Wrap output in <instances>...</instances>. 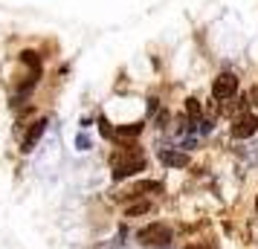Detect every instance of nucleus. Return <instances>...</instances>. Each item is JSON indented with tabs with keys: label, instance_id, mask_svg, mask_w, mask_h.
<instances>
[{
	"label": "nucleus",
	"instance_id": "nucleus-1",
	"mask_svg": "<svg viewBox=\"0 0 258 249\" xmlns=\"http://www.w3.org/2000/svg\"><path fill=\"white\" fill-rule=\"evenodd\" d=\"M140 171H145V156L137 151V145H128L119 156H113V174H110V177L116 180V183L119 180L134 177V174H140Z\"/></svg>",
	"mask_w": 258,
	"mask_h": 249
},
{
	"label": "nucleus",
	"instance_id": "nucleus-2",
	"mask_svg": "<svg viewBox=\"0 0 258 249\" xmlns=\"http://www.w3.org/2000/svg\"><path fill=\"white\" fill-rule=\"evenodd\" d=\"M142 246H168V240H171V229L165 223H148L140 229V235H137Z\"/></svg>",
	"mask_w": 258,
	"mask_h": 249
},
{
	"label": "nucleus",
	"instance_id": "nucleus-3",
	"mask_svg": "<svg viewBox=\"0 0 258 249\" xmlns=\"http://www.w3.org/2000/svg\"><path fill=\"white\" fill-rule=\"evenodd\" d=\"M235 90H238V75L235 72H221L215 81H212V96L215 99H229V96H235Z\"/></svg>",
	"mask_w": 258,
	"mask_h": 249
},
{
	"label": "nucleus",
	"instance_id": "nucleus-4",
	"mask_svg": "<svg viewBox=\"0 0 258 249\" xmlns=\"http://www.w3.org/2000/svg\"><path fill=\"white\" fill-rule=\"evenodd\" d=\"M255 131H258V116L255 113H241V116L235 119V125H232L235 139H249Z\"/></svg>",
	"mask_w": 258,
	"mask_h": 249
},
{
	"label": "nucleus",
	"instance_id": "nucleus-5",
	"mask_svg": "<svg viewBox=\"0 0 258 249\" xmlns=\"http://www.w3.org/2000/svg\"><path fill=\"white\" fill-rule=\"evenodd\" d=\"M47 125H49L47 119H35V122L29 125V131H26L24 142H21V151H24V154H29V151L38 145V139H41V136H44V131H47Z\"/></svg>",
	"mask_w": 258,
	"mask_h": 249
},
{
	"label": "nucleus",
	"instance_id": "nucleus-6",
	"mask_svg": "<svg viewBox=\"0 0 258 249\" xmlns=\"http://www.w3.org/2000/svg\"><path fill=\"white\" fill-rule=\"evenodd\" d=\"M160 162L168 168H186L188 165V154L177 151V148H163L160 151Z\"/></svg>",
	"mask_w": 258,
	"mask_h": 249
},
{
	"label": "nucleus",
	"instance_id": "nucleus-7",
	"mask_svg": "<svg viewBox=\"0 0 258 249\" xmlns=\"http://www.w3.org/2000/svg\"><path fill=\"white\" fill-rule=\"evenodd\" d=\"M142 128H145L142 122H134V125H122V128L116 131V136H119V139H134V136H140V133H142Z\"/></svg>",
	"mask_w": 258,
	"mask_h": 249
},
{
	"label": "nucleus",
	"instance_id": "nucleus-8",
	"mask_svg": "<svg viewBox=\"0 0 258 249\" xmlns=\"http://www.w3.org/2000/svg\"><path fill=\"white\" fill-rule=\"evenodd\" d=\"M21 61H24L26 67H29V70H32V75H41V61H38V55L35 52H32V49H26V52H21Z\"/></svg>",
	"mask_w": 258,
	"mask_h": 249
},
{
	"label": "nucleus",
	"instance_id": "nucleus-9",
	"mask_svg": "<svg viewBox=\"0 0 258 249\" xmlns=\"http://www.w3.org/2000/svg\"><path fill=\"white\" fill-rule=\"evenodd\" d=\"M145 212H151V203L148 200H137V203H131L128 209H125V214H128V217H140V214H145Z\"/></svg>",
	"mask_w": 258,
	"mask_h": 249
},
{
	"label": "nucleus",
	"instance_id": "nucleus-10",
	"mask_svg": "<svg viewBox=\"0 0 258 249\" xmlns=\"http://www.w3.org/2000/svg\"><path fill=\"white\" fill-rule=\"evenodd\" d=\"M186 116L200 119V102L198 99H186Z\"/></svg>",
	"mask_w": 258,
	"mask_h": 249
},
{
	"label": "nucleus",
	"instance_id": "nucleus-11",
	"mask_svg": "<svg viewBox=\"0 0 258 249\" xmlns=\"http://www.w3.org/2000/svg\"><path fill=\"white\" fill-rule=\"evenodd\" d=\"M99 125H102V133H105V136L113 133V131H110V125H107V119H99Z\"/></svg>",
	"mask_w": 258,
	"mask_h": 249
},
{
	"label": "nucleus",
	"instance_id": "nucleus-12",
	"mask_svg": "<svg viewBox=\"0 0 258 249\" xmlns=\"http://www.w3.org/2000/svg\"><path fill=\"white\" fill-rule=\"evenodd\" d=\"M249 105H258V87H252V90H249Z\"/></svg>",
	"mask_w": 258,
	"mask_h": 249
},
{
	"label": "nucleus",
	"instance_id": "nucleus-13",
	"mask_svg": "<svg viewBox=\"0 0 258 249\" xmlns=\"http://www.w3.org/2000/svg\"><path fill=\"white\" fill-rule=\"evenodd\" d=\"M157 122H160V125H163V128H165V122H168V110H163V113L157 116Z\"/></svg>",
	"mask_w": 258,
	"mask_h": 249
},
{
	"label": "nucleus",
	"instance_id": "nucleus-14",
	"mask_svg": "<svg viewBox=\"0 0 258 249\" xmlns=\"http://www.w3.org/2000/svg\"><path fill=\"white\" fill-rule=\"evenodd\" d=\"M188 249H200V246H188Z\"/></svg>",
	"mask_w": 258,
	"mask_h": 249
},
{
	"label": "nucleus",
	"instance_id": "nucleus-15",
	"mask_svg": "<svg viewBox=\"0 0 258 249\" xmlns=\"http://www.w3.org/2000/svg\"><path fill=\"white\" fill-rule=\"evenodd\" d=\"M255 209H258V203H255Z\"/></svg>",
	"mask_w": 258,
	"mask_h": 249
}]
</instances>
